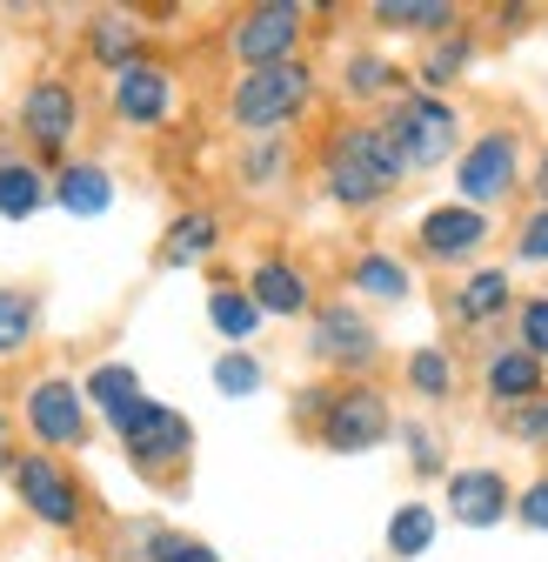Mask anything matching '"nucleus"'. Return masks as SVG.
<instances>
[{
	"instance_id": "8",
	"label": "nucleus",
	"mask_w": 548,
	"mask_h": 562,
	"mask_svg": "<svg viewBox=\"0 0 548 562\" xmlns=\"http://www.w3.org/2000/svg\"><path fill=\"white\" fill-rule=\"evenodd\" d=\"M301 27H308V14L295 8V0H261V8L235 14L228 54L241 60V75H254V67H282V60H295Z\"/></svg>"
},
{
	"instance_id": "13",
	"label": "nucleus",
	"mask_w": 548,
	"mask_h": 562,
	"mask_svg": "<svg viewBox=\"0 0 548 562\" xmlns=\"http://www.w3.org/2000/svg\"><path fill=\"white\" fill-rule=\"evenodd\" d=\"M107 101H114V114L127 127H161L168 108H174V75H168L161 60H134V67H121V75H114Z\"/></svg>"
},
{
	"instance_id": "20",
	"label": "nucleus",
	"mask_w": 548,
	"mask_h": 562,
	"mask_svg": "<svg viewBox=\"0 0 548 562\" xmlns=\"http://www.w3.org/2000/svg\"><path fill=\"white\" fill-rule=\"evenodd\" d=\"M47 201H54V181L34 161H21V155L0 161V222H27V215H41Z\"/></svg>"
},
{
	"instance_id": "5",
	"label": "nucleus",
	"mask_w": 548,
	"mask_h": 562,
	"mask_svg": "<svg viewBox=\"0 0 548 562\" xmlns=\"http://www.w3.org/2000/svg\"><path fill=\"white\" fill-rule=\"evenodd\" d=\"M515 181H522V134L515 127L475 134L468 148H461V161H455V201L461 207H482V215H489L495 201L515 194Z\"/></svg>"
},
{
	"instance_id": "26",
	"label": "nucleus",
	"mask_w": 548,
	"mask_h": 562,
	"mask_svg": "<svg viewBox=\"0 0 548 562\" xmlns=\"http://www.w3.org/2000/svg\"><path fill=\"white\" fill-rule=\"evenodd\" d=\"M408 75L395 60H381V54H349L341 60V88H349V101H381V94H395ZM408 94V88H401Z\"/></svg>"
},
{
	"instance_id": "34",
	"label": "nucleus",
	"mask_w": 548,
	"mask_h": 562,
	"mask_svg": "<svg viewBox=\"0 0 548 562\" xmlns=\"http://www.w3.org/2000/svg\"><path fill=\"white\" fill-rule=\"evenodd\" d=\"M401 449H408V462H415L422 475H442L448 482V462H442V442H435V429H429V422H401Z\"/></svg>"
},
{
	"instance_id": "37",
	"label": "nucleus",
	"mask_w": 548,
	"mask_h": 562,
	"mask_svg": "<svg viewBox=\"0 0 548 562\" xmlns=\"http://www.w3.org/2000/svg\"><path fill=\"white\" fill-rule=\"evenodd\" d=\"M515 522L535 529V536H548V475H535L528 488H515Z\"/></svg>"
},
{
	"instance_id": "29",
	"label": "nucleus",
	"mask_w": 548,
	"mask_h": 562,
	"mask_svg": "<svg viewBox=\"0 0 548 562\" xmlns=\"http://www.w3.org/2000/svg\"><path fill=\"white\" fill-rule=\"evenodd\" d=\"M41 328V302L27 289H0V356H21Z\"/></svg>"
},
{
	"instance_id": "1",
	"label": "nucleus",
	"mask_w": 548,
	"mask_h": 562,
	"mask_svg": "<svg viewBox=\"0 0 548 562\" xmlns=\"http://www.w3.org/2000/svg\"><path fill=\"white\" fill-rule=\"evenodd\" d=\"M401 175H408V161L395 148L388 121H349V127H334L328 148H321V188L341 207H375V201H388L401 188Z\"/></svg>"
},
{
	"instance_id": "10",
	"label": "nucleus",
	"mask_w": 548,
	"mask_h": 562,
	"mask_svg": "<svg viewBox=\"0 0 548 562\" xmlns=\"http://www.w3.org/2000/svg\"><path fill=\"white\" fill-rule=\"evenodd\" d=\"M14 496L34 509L47 529H75L81 522V482L67 475L54 456H14Z\"/></svg>"
},
{
	"instance_id": "31",
	"label": "nucleus",
	"mask_w": 548,
	"mask_h": 562,
	"mask_svg": "<svg viewBox=\"0 0 548 562\" xmlns=\"http://www.w3.org/2000/svg\"><path fill=\"white\" fill-rule=\"evenodd\" d=\"M408 389H415L422 402H448V395H455V362H448V348H415V356H408Z\"/></svg>"
},
{
	"instance_id": "3",
	"label": "nucleus",
	"mask_w": 548,
	"mask_h": 562,
	"mask_svg": "<svg viewBox=\"0 0 548 562\" xmlns=\"http://www.w3.org/2000/svg\"><path fill=\"white\" fill-rule=\"evenodd\" d=\"M388 134H395L408 175H429V168H442V161L461 148V114H455L448 94L408 88V94H395V108H388Z\"/></svg>"
},
{
	"instance_id": "6",
	"label": "nucleus",
	"mask_w": 548,
	"mask_h": 562,
	"mask_svg": "<svg viewBox=\"0 0 548 562\" xmlns=\"http://www.w3.org/2000/svg\"><path fill=\"white\" fill-rule=\"evenodd\" d=\"M388 436H395L388 395L368 389V382L334 389V395H328V415H321V429H315V442H321L328 456H368V449H381Z\"/></svg>"
},
{
	"instance_id": "15",
	"label": "nucleus",
	"mask_w": 548,
	"mask_h": 562,
	"mask_svg": "<svg viewBox=\"0 0 548 562\" xmlns=\"http://www.w3.org/2000/svg\"><path fill=\"white\" fill-rule=\"evenodd\" d=\"M241 289L254 295V308H261V315H282V322H295V315H308V308H315V289H308V274H301L295 261H282V255L254 261Z\"/></svg>"
},
{
	"instance_id": "11",
	"label": "nucleus",
	"mask_w": 548,
	"mask_h": 562,
	"mask_svg": "<svg viewBox=\"0 0 548 562\" xmlns=\"http://www.w3.org/2000/svg\"><path fill=\"white\" fill-rule=\"evenodd\" d=\"M21 134L34 140L41 155H60L67 140L81 134V94L67 88V81H34L21 94Z\"/></svg>"
},
{
	"instance_id": "35",
	"label": "nucleus",
	"mask_w": 548,
	"mask_h": 562,
	"mask_svg": "<svg viewBox=\"0 0 548 562\" xmlns=\"http://www.w3.org/2000/svg\"><path fill=\"white\" fill-rule=\"evenodd\" d=\"M502 429H509L522 449H548V395H535V402L509 408V415H502Z\"/></svg>"
},
{
	"instance_id": "12",
	"label": "nucleus",
	"mask_w": 548,
	"mask_h": 562,
	"mask_svg": "<svg viewBox=\"0 0 548 562\" xmlns=\"http://www.w3.org/2000/svg\"><path fill=\"white\" fill-rule=\"evenodd\" d=\"M448 516L461 529H495L502 516H515V488L502 469H448Z\"/></svg>"
},
{
	"instance_id": "16",
	"label": "nucleus",
	"mask_w": 548,
	"mask_h": 562,
	"mask_svg": "<svg viewBox=\"0 0 548 562\" xmlns=\"http://www.w3.org/2000/svg\"><path fill=\"white\" fill-rule=\"evenodd\" d=\"M515 308V274L509 268H475L461 289H455V322L461 328H489Z\"/></svg>"
},
{
	"instance_id": "25",
	"label": "nucleus",
	"mask_w": 548,
	"mask_h": 562,
	"mask_svg": "<svg viewBox=\"0 0 548 562\" xmlns=\"http://www.w3.org/2000/svg\"><path fill=\"white\" fill-rule=\"evenodd\" d=\"M134 562H221L201 536H181V529H161V522H141L134 529Z\"/></svg>"
},
{
	"instance_id": "36",
	"label": "nucleus",
	"mask_w": 548,
	"mask_h": 562,
	"mask_svg": "<svg viewBox=\"0 0 548 562\" xmlns=\"http://www.w3.org/2000/svg\"><path fill=\"white\" fill-rule=\"evenodd\" d=\"M515 335H522V348H528V356H541V362H548V295H528V302H522V315H515Z\"/></svg>"
},
{
	"instance_id": "41",
	"label": "nucleus",
	"mask_w": 548,
	"mask_h": 562,
	"mask_svg": "<svg viewBox=\"0 0 548 562\" xmlns=\"http://www.w3.org/2000/svg\"><path fill=\"white\" fill-rule=\"evenodd\" d=\"M67 562H81V555H67Z\"/></svg>"
},
{
	"instance_id": "30",
	"label": "nucleus",
	"mask_w": 548,
	"mask_h": 562,
	"mask_svg": "<svg viewBox=\"0 0 548 562\" xmlns=\"http://www.w3.org/2000/svg\"><path fill=\"white\" fill-rule=\"evenodd\" d=\"M468 60H475V41L455 27V34H442L435 47H429V60H422V94H442L455 75H468Z\"/></svg>"
},
{
	"instance_id": "24",
	"label": "nucleus",
	"mask_w": 548,
	"mask_h": 562,
	"mask_svg": "<svg viewBox=\"0 0 548 562\" xmlns=\"http://www.w3.org/2000/svg\"><path fill=\"white\" fill-rule=\"evenodd\" d=\"M88 54L101 60V67H134L141 60V21L134 14H94V27H88Z\"/></svg>"
},
{
	"instance_id": "7",
	"label": "nucleus",
	"mask_w": 548,
	"mask_h": 562,
	"mask_svg": "<svg viewBox=\"0 0 548 562\" xmlns=\"http://www.w3.org/2000/svg\"><path fill=\"white\" fill-rule=\"evenodd\" d=\"M308 356L321 369H341V375H368L381 362V335L355 302H321L308 322Z\"/></svg>"
},
{
	"instance_id": "2",
	"label": "nucleus",
	"mask_w": 548,
	"mask_h": 562,
	"mask_svg": "<svg viewBox=\"0 0 548 562\" xmlns=\"http://www.w3.org/2000/svg\"><path fill=\"white\" fill-rule=\"evenodd\" d=\"M308 101H315V75H308V60L254 67V75H241V81H235V94H228V121H235L248 140H261V134H274V127H288Z\"/></svg>"
},
{
	"instance_id": "21",
	"label": "nucleus",
	"mask_w": 548,
	"mask_h": 562,
	"mask_svg": "<svg viewBox=\"0 0 548 562\" xmlns=\"http://www.w3.org/2000/svg\"><path fill=\"white\" fill-rule=\"evenodd\" d=\"M381 27H395V34H429V41H442V34H455V8L448 0H375L368 8Z\"/></svg>"
},
{
	"instance_id": "14",
	"label": "nucleus",
	"mask_w": 548,
	"mask_h": 562,
	"mask_svg": "<svg viewBox=\"0 0 548 562\" xmlns=\"http://www.w3.org/2000/svg\"><path fill=\"white\" fill-rule=\"evenodd\" d=\"M415 241H422V255L429 261H468L475 248L489 241V215L482 207H461V201H442V207H429L422 215V228H415Z\"/></svg>"
},
{
	"instance_id": "22",
	"label": "nucleus",
	"mask_w": 548,
	"mask_h": 562,
	"mask_svg": "<svg viewBox=\"0 0 548 562\" xmlns=\"http://www.w3.org/2000/svg\"><path fill=\"white\" fill-rule=\"evenodd\" d=\"M208 322H215V335H221L228 348H248V341H254V328H261L267 315L254 308V295H248V289H235V281H215V289H208Z\"/></svg>"
},
{
	"instance_id": "27",
	"label": "nucleus",
	"mask_w": 548,
	"mask_h": 562,
	"mask_svg": "<svg viewBox=\"0 0 548 562\" xmlns=\"http://www.w3.org/2000/svg\"><path fill=\"white\" fill-rule=\"evenodd\" d=\"M81 395L114 422L127 402H141V375H134L127 362H101V369H88V382H81Z\"/></svg>"
},
{
	"instance_id": "33",
	"label": "nucleus",
	"mask_w": 548,
	"mask_h": 562,
	"mask_svg": "<svg viewBox=\"0 0 548 562\" xmlns=\"http://www.w3.org/2000/svg\"><path fill=\"white\" fill-rule=\"evenodd\" d=\"M282 168H288V148H282V140H274V134L248 140V155H241V181H248V188H267V181L282 175Z\"/></svg>"
},
{
	"instance_id": "32",
	"label": "nucleus",
	"mask_w": 548,
	"mask_h": 562,
	"mask_svg": "<svg viewBox=\"0 0 548 562\" xmlns=\"http://www.w3.org/2000/svg\"><path fill=\"white\" fill-rule=\"evenodd\" d=\"M261 382H267V369H261V356H248V348H221V356H215V389L228 402L261 395Z\"/></svg>"
},
{
	"instance_id": "28",
	"label": "nucleus",
	"mask_w": 548,
	"mask_h": 562,
	"mask_svg": "<svg viewBox=\"0 0 548 562\" xmlns=\"http://www.w3.org/2000/svg\"><path fill=\"white\" fill-rule=\"evenodd\" d=\"M429 542H435V509H429V503H401V509L388 516V555H395V562L429 555Z\"/></svg>"
},
{
	"instance_id": "19",
	"label": "nucleus",
	"mask_w": 548,
	"mask_h": 562,
	"mask_svg": "<svg viewBox=\"0 0 548 562\" xmlns=\"http://www.w3.org/2000/svg\"><path fill=\"white\" fill-rule=\"evenodd\" d=\"M349 289L368 295V302H381V308H395V302L415 295V268L395 261L388 248H368V255H355V268H349Z\"/></svg>"
},
{
	"instance_id": "18",
	"label": "nucleus",
	"mask_w": 548,
	"mask_h": 562,
	"mask_svg": "<svg viewBox=\"0 0 548 562\" xmlns=\"http://www.w3.org/2000/svg\"><path fill=\"white\" fill-rule=\"evenodd\" d=\"M54 201H60L75 222H101L107 207H114V175H107L101 161H67V168L54 175Z\"/></svg>"
},
{
	"instance_id": "4",
	"label": "nucleus",
	"mask_w": 548,
	"mask_h": 562,
	"mask_svg": "<svg viewBox=\"0 0 548 562\" xmlns=\"http://www.w3.org/2000/svg\"><path fill=\"white\" fill-rule=\"evenodd\" d=\"M107 429L121 436L127 462L141 469V475H168V469H181V462H187V449H194V422H187L181 408L155 402V395L127 402V408L107 422Z\"/></svg>"
},
{
	"instance_id": "38",
	"label": "nucleus",
	"mask_w": 548,
	"mask_h": 562,
	"mask_svg": "<svg viewBox=\"0 0 548 562\" xmlns=\"http://www.w3.org/2000/svg\"><path fill=\"white\" fill-rule=\"evenodd\" d=\"M515 261L548 268V207H535V215L522 222V235H515Z\"/></svg>"
},
{
	"instance_id": "40",
	"label": "nucleus",
	"mask_w": 548,
	"mask_h": 562,
	"mask_svg": "<svg viewBox=\"0 0 548 562\" xmlns=\"http://www.w3.org/2000/svg\"><path fill=\"white\" fill-rule=\"evenodd\" d=\"M0 449H8V415H0Z\"/></svg>"
},
{
	"instance_id": "23",
	"label": "nucleus",
	"mask_w": 548,
	"mask_h": 562,
	"mask_svg": "<svg viewBox=\"0 0 548 562\" xmlns=\"http://www.w3.org/2000/svg\"><path fill=\"white\" fill-rule=\"evenodd\" d=\"M221 248V215H208V207H194V215H181L174 228H168V248H161V261L168 268H194V261H208Z\"/></svg>"
},
{
	"instance_id": "17",
	"label": "nucleus",
	"mask_w": 548,
	"mask_h": 562,
	"mask_svg": "<svg viewBox=\"0 0 548 562\" xmlns=\"http://www.w3.org/2000/svg\"><path fill=\"white\" fill-rule=\"evenodd\" d=\"M541 356H528V348L515 341V348H495V356L482 362V389H489V402H509V408H522V402H535L541 395Z\"/></svg>"
},
{
	"instance_id": "39",
	"label": "nucleus",
	"mask_w": 548,
	"mask_h": 562,
	"mask_svg": "<svg viewBox=\"0 0 548 562\" xmlns=\"http://www.w3.org/2000/svg\"><path fill=\"white\" fill-rule=\"evenodd\" d=\"M528 188H535V201L548 207V148H541V161H535V181H528Z\"/></svg>"
},
{
	"instance_id": "9",
	"label": "nucleus",
	"mask_w": 548,
	"mask_h": 562,
	"mask_svg": "<svg viewBox=\"0 0 548 562\" xmlns=\"http://www.w3.org/2000/svg\"><path fill=\"white\" fill-rule=\"evenodd\" d=\"M21 415H27V429H34L41 449H81L88 442V395H81V382H67V375L34 382Z\"/></svg>"
}]
</instances>
